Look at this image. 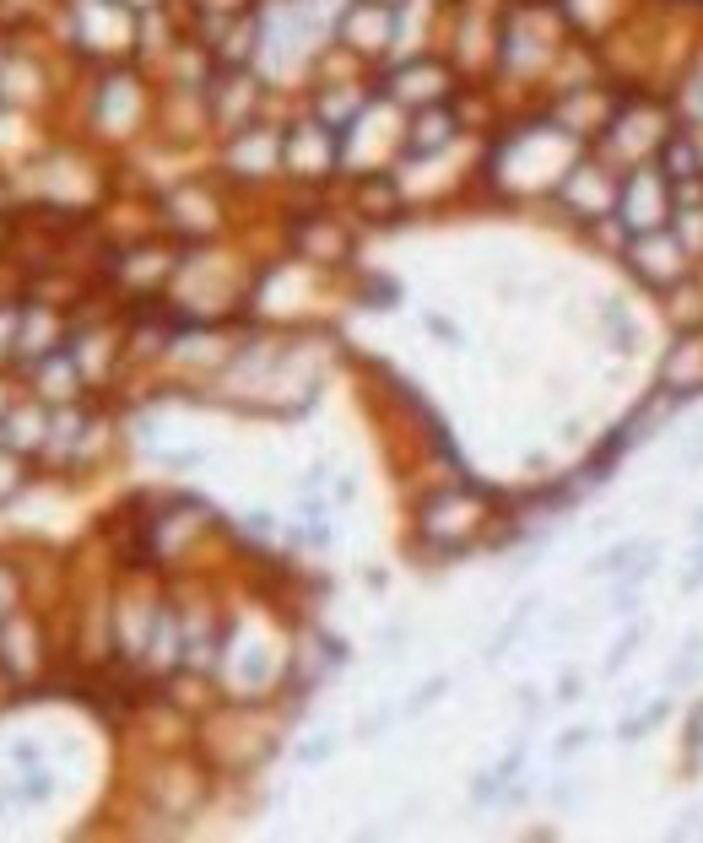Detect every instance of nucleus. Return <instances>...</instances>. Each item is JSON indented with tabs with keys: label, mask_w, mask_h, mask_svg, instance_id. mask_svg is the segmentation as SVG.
<instances>
[{
	"label": "nucleus",
	"mask_w": 703,
	"mask_h": 843,
	"mask_svg": "<svg viewBox=\"0 0 703 843\" xmlns=\"http://www.w3.org/2000/svg\"><path fill=\"white\" fill-rule=\"evenodd\" d=\"M622 265L633 271V281H639V287L660 292V298H666L671 287H682V281L698 271V265H693V254H687V244L676 238V227H671V222L633 233L628 244H622Z\"/></svg>",
	"instance_id": "f257e3e1"
},
{
	"label": "nucleus",
	"mask_w": 703,
	"mask_h": 843,
	"mask_svg": "<svg viewBox=\"0 0 703 843\" xmlns=\"http://www.w3.org/2000/svg\"><path fill=\"white\" fill-rule=\"evenodd\" d=\"M671 222V179L660 173V163H639L622 173L617 184V227L622 233H644V227Z\"/></svg>",
	"instance_id": "f03ea898"
},
{
	"label": "nucleus",
	"mask_w": 703,
	"mask_h": 843,
	"mask_svg": "<svg viewBox=\"0 0 703 843\" xmlns=\"http://www.w3.org/2000/svg\"><path fill=\"white\" fill-rule=\"evenodd\" d=\"M660 390L671 400H682V406L703 390V330H682L671 341L666 363H660Z\"/></svg>",
	"instance_id": "7ed1b4c3"
},
{
	"label": "nucleus",
	"mask_w": 703,
	"mask_h": 843,
	"mask_svg": "<svg viewBox=\"0 0 703 843\" xmlns=\"http://www.w3.org/2000/svg\"><path fill=\"white\" fill-rule=\"evenodd\" d=\"M655 163H660V173H666L671 184L703 179V125H693V119H676Z\"/></svg>",
	"instance_id": "20e7f679"
},
{
	"label": "nucleus",
	"mask_w": 703,
	"mask_h": 843,
	"mask_svg": "<svg viewBox=\"0 0 703 843\" xmlns=\"http://www.w3.org/2000/svg\"><path fill=\"white\" fill-rule=\"evenodd\" d=\"M666 719H671V698L660 692V698H649V703L639 708V714H628V719H622V725H617V741H644V735H649V730H660Z\"/></svg>",
	"instance_id": "39448f33"
},
{
	"label": "nucleus",
	"mask_w": 703,
	"mask_h": 843,
	"mask_svg": "<svg viewBox=\"0 0 703 843\" xmlns=\"http://www.w3.org/2000/svg\"><path fill=\"white\" fill-rule=\"evenodd\" d=\"M644 644H649V622H644V617H633V622H628V627H622V633H617V644L606 649L601 671H606V676H617L622 665H628V660H633V654H639Z\"/></svg>",
	"instance_id": "423d86ee"
},
{
	"label": "nucleus",
	"mask_w": 703,
	"mask_h": 843,
	"mask_svg": "<svg viewBox=\"0 0 703 843\" xmlns=\"http://www.w3.org/2000/svg\"><path fill=\"white\" fill-rule=\"evenodd\" d=\"M633 552H639V541H617L612 552H601L590 562V573L595 579H622V573H628V562H633Z\"/></svg>",
	"instance_id": "0eeeda50"
},
{
	"label": "nucleus",
	"mask_w": 703,
	"mask_h": 843,
	"mask_svg": "<svg viewBox=\"0 0 703 843\" xmlns=\"http://www.w3.org/2000/svg\"><path fill=\"white\" fill-rule=\"evenodd\" d=\"M606 319H612V346H617V352H639V330H633L628 309H622V303H612V309H606Z\"/></svg>",
	"instance_id": "6e6552de"
},
{
	"label": "nucleus",
	"mask_w": 703,
	"mask_h": 843,
	"mask_svg": "<svg viewBox=\"0 0 703 843\" xmlns=\"http://www.w3.org/2000/svg\"><path fill=\"white\" fill-rule=\"evenodd\" d=\"M590 741H595V730H590V725H574V730H563V735H557V757L579 752V746H590Z\"/></svg>",
	"instance_id": "1a4fd4ad"
},
{
	"label": "nucleus",
	"mask_w": 703,
	"mask_h": 843,
	"mask_svg": "<svg viewBox=\"0 0 703 843\" xmlns=\"http://www.w3.org/2000/svg\"><path fill=\"white\" fill-rule=\"evenodd\" d=\"M682 590L687 595L703 590V541H698V552H693V562H687V573H682Z\"/></svg>",
	"instance_id": "9d476101"
},
{
	"label": "nucleus",
	"mask_w": 703,
	"mask_h": 843,
	"mask_svg": "<svg viewBox=\"0 0 703 843\" xmlns=\"http://www.w3.org/2000/svg\"><path fill=\"white\" fill-rule=\"evenodd\" d=\"M687 746H693V752H703V698L693 703V719H687Z\"/></svg>",
	"instance_id": "9b49d317"
},
{
	"label": "nucleus",
	"mask_w": 703,
	"mask_h": 843,
	"mask_svg": "<svg viewBox=\"0 0 703 843\" xmlns=\"http://www.w3.org/2000/svg\"><path fill=\"white\" fill-rule=\"evenodd\" d=\"M579 692H585V676H563V681H557V698H563V703H574Z\"/></svg>",
	"instance_id": "f8f14e48"
},
{
	"label": "nucleus",
	"mask_w": 703,
	"mask_h": 843,
	"mask_svg": "<svg viewBox=\"0 0 703 843\" xmlns=\"http://www.w3.org/2000/svg\"><path fill=\"white\" fill-rule=\"evenodd\" d=\"M574 795H579V784H568V779H563V784H557V789H552V800H557V806H563V811H574V806H579V800H574Z\"/></svg>",
	"instance_id": "ddd939ff"
},
{
	"label": "nucleus",
	"mask_w": 703,
	"mask_h": 843,
	"mask_svg": "<svg viewBox=\"0 0 703 843\" xmlns=\"http://www.w3.org/2000/svg\"><path fill=\"white\" fill-rule=\"evenodd\" d=\"M330 746H336L330 735H320V741H309V746H303V762H325V752H330Z\"/></svg>",
	"instance_id": "4468645a"
},
{
	"label": "nucleus",
	"mask_w": 703,
	"mask_h": 843,
	"mask_svg": "<svg viewBox=\"0 0 703 843\" xmlns=\"http://www.w3.org/2000/svg\"><path fill=\"white\" fill-rule=\"evenodd\" d=\"M693 530H698V541H703V508H698V514H693Z\"/></svg>",
	"instance_id": "2eb2a0df"
}]
</instances>
